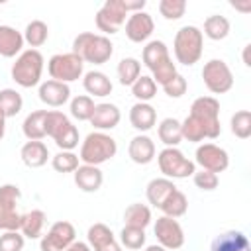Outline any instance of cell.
<instances>
[{
  "label": "cell",
  "mask_w": 251,
  "mask_h": 251,
  "mask_svg": "<svg viewBox=\"0 0 251 251\" xmlns=\"http://www.w3.org/2000/svg\"><path fill=\"white\" fill-rule=\"evenodd\" d=\"M73 53L78 55L84 63L104 65L114 55V43L110 41V37H106L102 33L82 31L73 41Z\"/></svg>",
  "instance_id": "6da1fadb"
},
{
  "label": "cell",
  "mask_w": 251,
  "mask_h": 251,
  "mask_svg": "<svg viewBox=\"0 0 251 251\" xmlns=\"http://www.w3.org/2000/svg\"><path fill=\"white\" fill-rule=\"evenodd\" d=\"M204 51V35L202 29L196 25H182L176 33H175V41H173V53L176 63L184 65V67H192L200 61Z\"/></svg>",
  "instance_id": "7a4b0ae2"
},
{
  "label": "cell",
  "mask_w": 251,
  "mask_h": 251,
  "mask_svg": "<svg viewBox=\"0 0 251 251\" xmlns=\"http://www.w3.org/2000/svg\"><path fill=\"white\" fill-rule=\"evenodd\" d=\"M116 153H118V143L112 135H108L106 131H90L80 143L78 159L82 165L100 167L102 163L114 159Z\"/></svg>",
  "instance_id": "3957f363"
},
{
  "label": "cell",
  "mask_w": 251,
  "mask_h": 251,
  "mask_svg": "<svg viewBox=\"0 0 251 251\" xmlns=\"http://www.w3.org/2000/svg\"><path fill=\"white\" fill-rule=\"evenodd\" d=\"M43 67H45V59L37 49H25L22 51L14 65H12V80L22 86V88H31L41 84V75H43Z\"/></svg>",
  "instance_id": "277c9868"
},
{
  "label": "cell",
  "mask_w": 251,
  "mask_h": 251,
  "mask_svg": "<svg viewBox=\"0 0 251 251\" xmlns=\"http://www.w3.org/2000/svg\"><path fill=\"white\" fill-rule=\"evenodd\" d=\"M45 133L55 141L59 151H73L75 147H78V141H80L76 126L59 110H47Z\"/></svg>",
  "instance_id": "5b68a950"
},
{
  "label": "cell",
  "mask_w": 251,
  "mask_h": 251,
  "mask_svg": "<svg viewBox=\"0 0 251 251\" xmlns=\"http://www.w3.org/2000/svg\"><path fill=\"white\" fill-rule=\"evenodd\" d=\"M204 129L206 139H216L222 133L220 126V102L214 96H200L192 102L190 114Z\"/></svg>",
  "instance_id": "8992f818"
},
{
  "label": "cell",
  "mask_w": 251,
  "mask_h": 251,
  "mask_svg": "<svg viewBox=\"0 0 251 251\" xmlns=\"http://www.w3.org/2000/svg\"><path fill=\"white\" fill-rule=\"evenodd\" d=\"M157 165L165 178H188L194 175L196 165L178 147H165L157 153Z\"/></svg>",
  "instance_id": "52a82bcc"
},
{
  "label": "cell",
  "mask_w": 251,
  "mask_h": 251,
  "mask_svg": "<svg viewBox=\"0 0 251 251\" xmlns=\"http://www.w3.org/2000/svg\"><path fill=\"white\" fill-rule=\"evenodd\" d=\"M47 73L53 80L69 84V82L78 80L84 75V61L78 55H75L73 51L57 53L47 61Z\"/></svg>",
  "instance_id": "ba28073f"
},
{
  "label": "cell",
  "mask_w": 251,
  "mask_h": 251,
  "mask_svg": "<svg viewBox=\"0 0 251 251\" xmlns=\"http://www.w3.org/2000/svg\"><path fill=\"white\" fill-rule=\"evenodd\" d=\"M22 190L16 184L0 186V231H20L22 214L18 212V202Z\"/></svg>",
  "instance_id": "9c48e42d"
},
{
  "label": "cell",
  "mask_w": 251,
  "mask_h": 251,
  "mask_svg": "<svg viewBox=\"0 0 251 251\" xmlns=\"http://www.w3.org/2000/svg\"><path fill=\"white\" fill-rule=\"evenodd\" d=\"M202 80L212 94H226L233 86V73L224 59H210L202 67Z\"/></svg>",
  "instance_id": "30bf717a"
},
{
  "label": "cell",
  "mask_w": 251,
  "mask_h": 251,
  "mask_svg": "<svg viewBox=\"0 0 251 251\" xmlns=\"http://www.w3.org/2000/svg\"><path fill=\"white\" fill-rule=\"evenodd\" d=\"M127 10L124 6V0H106L100 10L94 16L96 27L98 31H102V35H114L120 31V27L126 24L127 20Z\"/></svg>",
  "instance_id": "8fae6325"
},
{
  "label": "cell",
  "mask_w": 251,
  "mask_h": 251,
  "mask_svg": "<svg viewBox=\"0 0 251 251\" xmlns=\"http://www.w3.org/2000/svg\"><path fill=\"white\" fill-rule=\"evenodd\" d=\"M75 241H76L75 226L67 220H59L47 229V233L41 235L39 249L41 251H63Z\"/></svg>",
  "instance_id": "7c38bea8"
},
{
  "label": "cell",
  "mask_w": 251,
  "mask_h": 251,
  "mask_svg": "<svg viewBox=\"0 0 251 251\" xmlns=\"http://www.w3.org/2000/svg\"><path fill=\"white\" fill-rule=\"evenodd\" d=\"M194 165H198L204 171L210 173H224L229 167V155L224 147L216 143H202L196 147L194 153Z\"/></svg>",
  "instance_id": "4fadbf2b"
},
{
  "label": "cell",
  "mask_w": 251,
  "mask_h": 251,
  "mask_svg": "<svg viewBox=\"0 0 251 251\" xmlns=\"http://www.w3.org/2000/svg\"><path fill=\"white\" fill-rule=\"evenodd\" d=\"M153 231H155L157 243L167 251H175L184 245V229L175 218H169V216L157 218Z\"/></svg>",
  "instance_id": "5bb4252c"
},
{
  "label": "cell",
  "mask_w": 251,
  "mask_h": 251,
  "mask_svg": "<svg viewBox=\"0 0 251 251\" xmlns=\"http://www.w3.org/2000/svg\"><path fill=\"white\" fill-rule=\"evenodd\" d=\"M126 37L133 43H143L151 37L153 29H155V22L151 18L149 12H135V14H129L127 20H126Z\"/></svg>",
  "instance_id": "9a60e30c"
},
{
  "label": "cell",
  "mask_w": 251,
  "mask_h": 251,
  "mask_svg": "<svg viewBox=\"0 0 251 251\" xmlns=\"http://www.w3.org/2000/svg\"><path fill=\"white\" fill-rule=\"evenodd\" d=\"M37 96H39V100L45 106H49V108H61V106H65L71 100V88L65 82H59V80L49 78V80H43L39 84Z\"/></svg>",
  "instance_id": "2e32d148"
},
{
  "label": "cell",
  "mask_w": 251,
  "mask_h": 251,
  "mask_svg": "<svg viewBox=\"0 0 251 251\" xmlns=\"http://www.w3.org/2000/svg\"><path fill=\"white\" fill-rule=\"evenodd\" d=\"M86 239L92 251H122L120 241L106 224H92L86 231Z\"/></svg>",
  "instance_id": "e0dca14e"
},
{
  "label": "cell",
  "mask_w": 251,
  "mask_h": 251,
  "mask_svg": "<svg viewBox=\"0 0 251 251\" xmlns=\"http://www.w3.org/2000/svg\"><path fill=\"white\" fill-rule=\"evenodd\" d=\"M122 120V112L116 104L110 102H100L94 106V112L90 116V126H94L96 131H108L114 129Z\"/></svg>",
  "instance_id": "ac0fdd59"
},
{
  "label": "cell",
  "mask_w": 251,
  "mask_h": 251,
  "mask_svg": "<svg viewBox=\"0 0 251 251\" xmlns=\"http://www.w3.org/2000/svg\"><path fill=\"white\" fill-rule=\"evenodd\" d=\"M210 251H251V243L243 231L227 229L212 239Z\"/></svg>",
  "instance_id": "d6986e66"
},
{
  "label": "cell",
  "mask_w": 251,
  "mask_h": 251,
  "mask_svg": "<svg viewBox=\"0 0 251 251\" xmlns=\"http://www.w3.org/2000/svg\"><path fill=\"white\" fill-rule=\"evenodd\" d=\"M127 155L135 165H149L157 155L155 141L145 133H137L127 145Z\"/></svg>",
  "instance_id": "ffe728a7"
},
{
  "label": "cell",
  "mask_w": 251,
  "mask_h": 251,
  "mask_svg": "<svg viewBox=\"0 0 251 251\" xmlns=\"http://www.w3.org/2000/svg\"><path fill=\"white\" fill-rule=\"evenodd\" d=\"M129 124L133 129L145 133L157 124V110L149 102H135L129 108Z\"/></svg>",
  "instance_id": "44dd1931"
},
{
  "label": "cell",
  "mask_w": 251,
  "mask_h": 251,
  "mask_svg": "<svg viewBox=\"0 0 251 251\" xmlns=\"http://www.w3.org/2000/svg\"><path fill=\"white\" fill-rule=\"evenodd\" d=\"M82 86L90 98H104V96L112 94V88H114L108 75L102 71H94V69L82 75Z\"/></svg>",
  "instance_id": "7402d4cb"
},
{
  "label": "cell",
  "mask_w": 251,
  "mask_h": 251,
  "mask_svg": "<svg viewBox=\"0 0 251 251\" xmlns=\"http://www.w3.org/2000/svg\"><path fill=\"white\" fill-rule=\"evenodd\" d=\"M73 176H75V184L82 192H96L104 182V175L100 167H94V165H78Z\"/></svg>",
  "instance_id": "603a6c76"
},
{
  "label": "cell",
  "mask_w": 251,
  "mask_h": 251,
  "mask_svg": "<svg viewBox=\"0 0 251 251\" xmlns=\"http://www.w3.org/2000/svg\"><path fill=\"white\" fill-rule=\"evenodd\" d=\"M24 49V35L12 25H0V57H18Z\"/></svg>",
  "instance_id": "cb8c5ba5"
},
{
  "label": "cell",
  "mask_w": 251,
  "mask_h": 251,
  "mask_svg": "<svg viewBox=\"0 0 251 251\" xmlns=\"http://www.w3.org/2000/svg\"><path fill=\"white\" fill-rule=\"evenodd\" d=\"M176 190L175 182L171 178H165V176H159V178H151L145 186V196H147V202L153 206V208H161V204L169 198V194H173Z\"/></svg>",
  "instance_id": "d4e9b609"
},
{
  "label": "cell",
  "mask_w": 251,
  "mask_h": 251,
  "mask_svg": "<svg viewBox=\"0 0 251 251\" xmlns=\"http://www.w3.org/2000/svg\"><path fill=\"white\" fill-rule=\"evenodd\" d=\"M22 163L29 169H39L47 163L49 159V149L43 141H25L20 149Z\"/></svg>",
  "instance_id": "484cf974"
},
{
  "label": "cell",
  "mask_w": 251,
  "mask_h": 251,
  "mask_svg": "<svg viewBox=\"0 0 251 251\" xmlns=\"http://www.w3.org/2000/svg\"><path fill=\"white\" fill-rule=\"evenodd\" d=\"M45 212L43 210H29L25 214H22V224H20V233L25 239H39L43 235V227H45Z\"/></svg>",
  "instance_id": "4316f807"
},
{
  "label": "cell",
  "mask_w": 251,
  "mask_h": 251,
  "mask_svg": "<svg viewBox=\"0 0 251 251\" xmlns=\"http://www.w3.org/2000/svg\"><path fill=\"white\" fill-rule=\"evenodd\" d=\"M45 116L47 110H33L25 116L24 124H22V131L27 137V141H41L47 137L45 133Z\"/></svg>",
  "instance_id": "83f0119b"
},
{
  "label": "cell",
  "mask_w": 251,
  "mask_h": 251,
  "mask_svg": "<svg viewBox=\"0 0 251 251\" xmlns=\"http://www.w3.org/2000/svg\"><path fill=\"white\" fill-rule=\"evenodd\" d=\"M157 135L161 139V143L165 147H178V143L182 141V129H180V122L176 118H165L159 122L157 126Z\"/></svg>",
  "instance_id": "f1b7e54d"
},
{
  "label": "cell",
  "mask_w": 251,
  "mask_h": 251,
  "mask_svg": "<svg viewBox=\"0 0 251 251\" xmlns=\"http://www.w3.org/2000/svg\"><path fill=\"white\" fill-rule=\"evenodd\" d=\"M229 20L226 16H220V14H212L204 20V31L202 35H206L208 39L212 41H222L229 35Z\"/></svg>",
  "instance_id": "f546056e"
},
{
  "label": "cell",
  "mask_w": 251,
  "mask_h": 251,
  "mask_svg": "<svg viewBox=\"0 0 251 251\" xmlns=\"http://www.w3.org/2000/svg\"><path fill=\"white\" fill-rule=\"evenodd\" d=\"M22 35H24V43H27L31 49H37V47H41V45L47 43V39H49V27L41 20H31L25 25V29H24Z\"/></svg>",
  "instance_id": "4dcf8cb0"
},
{
  "label": "cell",
  "mask_w": 251,
  "mask_h": 251,
  "mask_svg": "<svg viewBox=\"0 0 251 251\" xmlns=\"http://www.w3.org/2000/svg\"><path fill=\"white\" fill-rule=\"evenodd\" d=\"M167 57H169V47H167V43L161 41V39L147 41L145 47H143V51H141V61H143V65H145L149 71H151L157 63H161L163 59H167Z\"/></svg>",
  "instance_id": "1f68e13d"
},
{
  "label": "cell",
  "mask_w": 251,
  "mask_h": 251,
  "mask_svg": "<svg viewBox=\"0 0 251 251\" xmlns=\"http://www.w3.org/2000/svg\"><path fill=\"white\" fill-rule=\"evenodd\" d=\"M124 222H126V226L145 229L151 224V208L145 204H139V202L129 204L124 212Z\"/></svg>",
  "instance_id": "d6a6232c"
},
{
  "label": "cell",
  "mask_w": 251,
  "mask_h": 251,
  "mask_svg": "<svg viewBox=\"0 0 251 251\" xmlns=\"http://www.w3.org/2000/svg\"><path fill=\"white\" fill-rule=\"evenodd\" d=\"M118 80L122 86H131L141 76V63L135 57H124L118 63Z\"/></svg>",
  "instance_id": "836d02e7"
},
{
  "label": "cell",
  "mask_w": 251,
  "mask_h": 251,
  "mask_svg": "<svg viewBox=\"0 0 251 251\" xmlns=\"http://www.w3.org/2000/svg\"><path fill=\"white\" fill-rule=\"evenodd\" d=\"M159 210L163 212V216H169V218H175L176 220V218H180V216L186 214V210H188V198H186L184 192H180L176 188L173 194H169V198L161 204Z\"/></svg>",
  "instance_id": "e575fe53"
},
{
  "label": "cell",
  "mask_w": 251,
  "mask_h": 251,
  "mask_svg": "<svg viewBox=\"0 0 251 251\" xmlns=\"http://www.w3.org/2000/svg\"><path fill=\"white\" fill-rule=\"evenodd\" d=\"M24 108V98L16 88H2L0 90V110L6 118H16Z\"/></svg>",
  "instance_id": "d590c367"
},
{
  "label": "cell",
  "mask_w": 251,
  "mask_h": 251,
  "mask_svg": "<svg viewBox=\"0 0 251 251\" xmlns=\"http://www.w3.org/2000/svg\"><path fill=\"white\" fill-rule=\"evenodd\" d=\"M94 98H90L88 94H80V96H75L69 104V112L75 120L78 122H88L92 112H94Z\"/></svg>",
  "instance_id": "8d00e7d4"
},
{
  "label": "cell",
  "mask_w": 251,
  "mask_h": 251,
  "mask_svg": "<svg viewBox=\"0 0 251 251\" xmlns=\"http://www.w3.org/2000/svg\"><path fill=\"white\" fill-rule=\"evenodd\" d=\"M131 94L135 96L137 102H149L157 96V84L149 75H141L133 84H131Z\"/></svg>",
  "instance_id": "74e56055"
},
{
  "label": "cell",
  "mask_w": 251,
  "mask_h": 251,
  "mask_svg": "<svg viewBox=\"0 0 251 251\" xmlns=\"http://www.w3.org/2000/svg\"><path fill=\"white\" fill-rule=\"evenodd\" d=\"M145 229L141 227H131V226H124L122 231H120V245H124L126 249H131V251H137L145 245Z\"/></svg>",
  "instance_id": "f35d334b"
},
{
  "label": "cell",
  "mask_w": 251,
  "mask_h": 251,
  "mask_svg": "<svg viewBox=\"0 0 251 251\" xmlns=\"http://www.w3.org/2000/svg\"><path fill=\"white\" fill-rule=\"evenodd\" d=\"M229 129L235 137L247 139L251 137V112L249 110H239L231 116L229 120Z\"/></svg>",
  "instance_id": "ab89813d"
},
{
  "label": "cell",
  "mask_w": 251,
  "mask_h": 251,
  "mask_svg": "<svg viewBox=\"0 0 251 251\" xmlns=\"http://www.w3.org/2000/svg\"><path fill=\"white\" fill-rule=\"evenodd\" d=\"M80 165V159L76 153L73 151H59L57 155L51 157V167L57 171V173H75Z\"/></svg>",
  "instance_id": "60d3db41"
},
{
  "label": "cell",
  "mask_w": 251,
  "mask_h": 251,
  "mask_svg": "<svg viewBox=\"0 0 251 251\" xmlns=\"http://www.w3.org/2000/svg\"><path fill=\"white\" fill-rule=\"evenodd\" d=\"M176 75V65L173 63V57L169 55L167 59H163L161 63H157L153 69H151V78L155 80V84H167L173 76Z\"/></svg>",
  "instance_id": "b9f144b4"
},
{
  "label": "cell",
  "mask_w": 251,
  "mask_h": 251,
  "mask_svg": "<svg viewBox=\"0 0 251 251\" xmlns=\"http://www.w3.org/2000/svg\"><path fill=\"white\" fill-rule=\"evenodd\" d=\"M184 12H186L184 0H161L159 2V14L169 22L180 20L184 16Z\"/></svg>",
  "instance_id": "7bdbcfd3"
},
{
  "label": "cell",
  "mask_w": 251,
  "mask_h": 251,
  "mask_svg": "<svg viewBox=\"0 0 251 251\" xmlns=\"http://www.w3.org/2000/svg\"><path fill=\"white\" fill-rule=\"evenodd\" d=\"M180 129H182V139H186L190 143H200V141L206 139V133H204L202 126L192 116H186L180 122Z\"/></svg>",
  "instance_id": "ee69618b"
},
{
  "label": "cell",
  "mask_w": 251,
  "mask_h": 251,
  "mask_svg": "<svg viewBox=\"0 0 251 251\" xmlns=\"http://www.w3.org/2000/svg\"><path fill=\"white\" fill-rule=\"evenodd\" d=\"M192 180H194L196 188H200V190H204V192H212V190H216L218 184H220L218 175H216V173H210V171H204V169L194 171Z\"/></svg>",
  "instance_id": "f6af8a7d"
},
{
  "label": "cell",
  "mask_w": 251,
  "mask_h": 251,
  "mask_svg": "<svg viewBox=\"0 0 251 251\" xmlns=\"http://www.w3.org/2000/svg\"><path fill=\"white\" fill-rule=\"evenodd\" d=\"M25 237L20 231H2L0 235V251H22Z\"/></svg>",
  "instance_id": "bcb514c9"
},
{
  "label": "cell",
  "mask_w": 251,
  "mask_h": 251,
  "mask_svg": "<svg viewBox=\"0 0 251 251\" xmlns=\"http://www.w3.org/2000/svg\"><path fill=\"white\" fill-rule=\"evenodd\" d=\"M186 88H188V82H186V78L182 76V75H175L167 84H163V90H165V94L169 96V98H180V96H184L186 94Z\"/></svg>",
  "instance_id": "7dc6e473"
},
{
  "label": "cell",
  "mask_w": 251,
  "mask_h": 251,
  "mask_svg": "<svg viewBox=\"0 0 251 251\" xmlns=\"http://www.w3.org/2000/svg\"><path fill=\"white\" fill-rule=\"evenodd\" d=\"M147 0H124V6L127 10V14H135V12H143Z\"/></svg>",
  "instance_id": "c3c4849f"
},
{
  "label": "cell",
  "mask_w": 251,
  "mask_h": 251,
  "mask_svg": "<svg viewBox=\"0 0 251 251\" xmlns=\"http://www.w3.org/2000/svg\"><path fill=\"white\" fill-rule=\"evenodd\" d=\"M63 251H92L90 249V245L88 243H84V241H75V243H71L67 249H63Z\"/></svg>",
  "instance_id": "681fc988"
},
{
  "label": "cell",
  "mask_w": 251,
  "mask_h": 251,
  "mask_svg": "<svg viewBox=\"0 0 251 251\" xmlns=\"http://www.w3.org/2000/svg\"><path fill=\"white\" fill-rule=\"evenodd\" d=\"M6 116H4V112L0 110V141L4 139V135H6Z\"/></svg>",
  "instance_id": "f907efd6"
},
{
  "label": "cell",
  "mask_w": 251,
  "mask_h": 251,
  "mask_svg": "<svg viewBox=\"0 0 251 251\" xmlns=\"http://www.w3.org/2000/svg\"><path fill=\"white\" fill-rule=\"evenodd\" d=\"M249 51H251V45L247 43V45L243 47V65H245V67H251V59H249Z\"/></svg>",
  "instance_id": "816d5d0a"
},
{
  "label": "cell",
  "mask_w": 251,
  "mask_h": 251,
  "mask_svg": "<svg viewBox=\"0 0 251 251\" xmlns=\"http://www.w3.org/2000/svg\"><path fill=\"white\" fill-rule=\"evenodd\" d=\"M231 6L235 10H241V12H249L251 10V2H245V4H237V2H231Z\"/></svg>",
  "instance_id": "f5cc1de1"
},
{
  "label": "cell",
  "mask_w": 251,
  "mask_h": 251,
  "mask_svg": "<svg viewBox=\"0 0 251 251\" xmlns=\"http://www.w3.org/2000/svg\"><path fill=\"white\" fill-rule=\"evenodd\" d=\"M145 251H167V249H165V247H161L159 243H155V245H147V247H145Z\"/></svg>",
  "instance_id": "db71d44e"
}]
</instances>
